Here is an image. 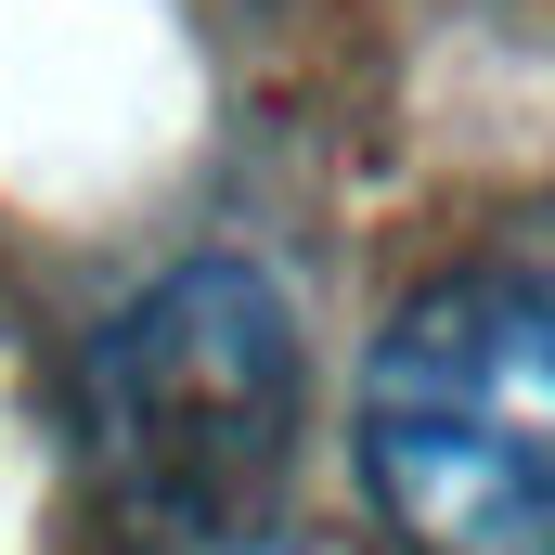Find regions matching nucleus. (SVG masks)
Listing matches in <instances>:
<instances>
[{"label":"nucleus","mask_w":555,"mask_h":555,"mask_svg":"<svg viewBox=\"0 0 555 555\" xmlns=\"http://www.w3.org/2000/svg\"><path fill=\"white\" fill-rule=\"evenodd\" d=\"M91 478L155 543L233 555L284 517L297 426H310V349L272 272L246 259H181L91 336L78 375Z\"/></svg>","instance_id":"1"},{"label":"nucleus","mask_w":555,"mask_h":555,"mask_svg":"<svg viewBox=\"0 0 555 555\" xmlns=\"http://www.w3.org/2000/svg\"><path fill=\"white\" fill-rule=\"evenodd\" d=\"M362 491L414 555H555V272L401 297L362 362Z\"/></svg>","instance_id":"2"}]
</instances>
